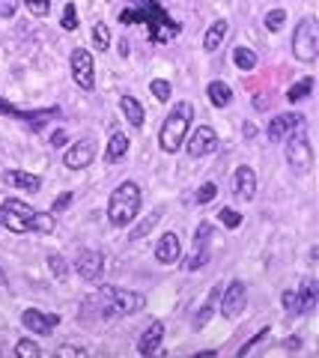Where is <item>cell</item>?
Returning a JSON list of instances; mask_svg holds the SVG:
<instances>
[{
	"mask_svg": "<svg viewBox=\"0 0 319 358\" xmlns=\"http://www.w3.org/2000/svg\"><path fill=\"white\" fill-rule=\"evenodd\" d=\"M170 0H131L119 13V24H144L149 42L164 45L182 33V21L168 9Z\"/></svg>",
	"mask_w": 319,
	"mask_h": 358,
	"instance_id": "1",
	"label": "cell"
},
{
	"mask_svg": "<svg viewBox=\"0 0 319 358\" xmlns=\"http://www.w3.org/2000/svg\"><path fill=\"white\" fill-rule=\"evenodd\" d=\"M0 224L13 233H51L54 212H36L21 197H6L0 203Z\"/></svg>",
	"mask_w": 319,
	"mask_h": 358,
	"instance_id": "2",
	"label": "cell"
},
{
	"mask_svg": "<svg viewBox=\"0 0 319 358\" xmlns=\"http://www.w3.org/2000/svg\"><path fill=\"white\" fill-rule=\"evenodd\" d=\"M90 305L98 308L102 320H114V317H131L147 308V296L135 293V289H119V287H102L98 293L90 299Z\"/></svg>",
	"mask_w": 319,
	"mask_h": 358,
	"instance_id": "3",
	"label": "cell"
},
{
	"mask_svg": "<svg viewBox=\"0 0 319 358\" xmlns=\"http://www.w3.org/2000/svg\"><path fill=\"white\" fill-rule=\"evenodd\" d=\"M140 203H144L140 185L131 182V179H123L111 192V197H107V221H111V227H117V230L131 227L140 212Z\"/></svg>",
	"mask_w": 319,
	"mask_h": 358,
	"instance_id": "4",
	"label": "cell"
},
{
	"mask_svg": "<svg viewBox=\"0 0 319 358\" xmlns=\"http://www.w3.org/2000/svg\"><path fill=\"white\" fill-rule=\"evenodd\" d=\"M191 120H194V105L191 102H176L170 108V114L164 117L161 122V131H158V147L164 152H176V150H182V143L185 138H188V131H191Z\"/></svg>",
	"mask_w": 319,
	"mask_h": 358,
	"instance_id": "5",
	"label": "cell"
},
{
	"mask_svg": "<svg viewBox=\"0 0 319 358\" xmlns=\"http://www.w3.org/2000/svg\"><path fill=\"white\" fill-rule=\"evenodd\" d=\"M283 141H287V147H283V159H287L290 171L299 173V176H307V173L313 171L316 155H313V143H311V138H307L304 126L295 129L292 134H287Z\"/></svg>",
	"mask_w": 319,
	"mask_h": 358,
	"instance_id": "6",
	"label": "cell"
},
{
	"mask_svg": "<svg viewBox=\"0 0 319 358\" xmlns=\"http://www.w3.org/2000/svg\"><path fill=\"white\" fill-rule=\"evenodd\" d=\"M292 57L299 63H313L319 57V33H316V18L304 15L292 33Z\"/></svg>",
	"mask_w": 319,
	"mask_h": 358,
	"instance_id": "7",
	"label": "cell"
},
{
	"mask_svg": "<svg viewBox=\"0 0 319 358\" xmlns=\"http://www.w3.org/2000/svg\"><path fill=\"white\" fill-rule=\"evenodd\" d=\"M248 308V284L233 278L227 287H221V296H218V313L224 320H236L242 317Z\"/></svg>",
	"mask_w": 319,
	"mask_h": 358,
	"instance_id": "8",
	"label": "cell"
},
{
	"mask_svg": "<svg viewBox=\"0 0 319 358\" xmlns=\"http://www.w3.org/2000/svg\"><path fill=\"white\" fill-rule=\"evenodd\" d=\"M69 72H72V81L81 90L96 87V63H93V54L87 48H75L69 54Z\"/></svg>",
	"mask_w": 319,
	"mask_h": 358,
	"instance_id": "9",
	"label": "cell"
},
{
	"mask_svg": "<svg viewBox=\"0 0 319 358\" xmlns=\"http://www.w3.org/2000/svg\"><path fill=\"white\" fill-rule=\"evenodd\" d=\"M96 152H98V141L96 138H81L63 152V164L69 167V171H84V167H90L96 162Z\"/></svg>",
	"mask_w": 319,
	"mask_h": 358,
	"instance_id": "10",
	"label": "cell"
},
{
	"mask_svg": "<svg viewBox=\"0 0 319 358\" xmlns=\"http://www.w3.org/2000/svg\"><path fill=\"white\" fill-rule=\"evenodd\" d=\"M218 131L212 126H200V129H194L188 138H185V152L191 155V159H203V155H212L218 150Z\"/></svg>",
	"mask_w": 319,
	"mask_h": 358,
	"instance_id": "11",
	"label": "cell"
},
{
	"mask_svg": "<svg viewBox=\"0 0 319 358\" xmlns=\"http://www.w3.org/2000/svg\"><path fill=\"white\" fill-rule=\"evenodd\" d=\"M0 114H6V117H15V120H21L24 126H30V129H42L48 120H54V117H60V108H39V110H21V108H15L13 102H3L0 99Z\"/></svg>",
	"mask_w": 319,
	"mask_h": 358,
	"instance_id": "12",
	"label": "cell"
},
{
	"mask_svg": "<svg viewBox=\"0 0 319 358\" xmlns=\"http://www.w3.org/2000/svg\"><path fill=\"white\" fill-rule=\"evenodd\" d=\"M212 224L209 221H203L200 227L194 230V248H191V254H188V260H185V268L188 272H197V268H203L206 263H209V245H212Z\"/></svg>",
	"mask_w": 319,
	"mask_h": 358,
	"instance_id": "13",
	"label": "cell"
},
{
	"mask_svg": "<svg viewBox=\"0 0 319 358\" xmlns=\"http://www.w3.org/2000/svg\"><path fill=\"white\" fill-rule=\"evenodd\" d=\"M21 326H24L30 334H51L54 329L60 326V313H48V310H39V308H27L21 313Z\"/></svg>",
	"mask_w": 319,
	"mask_h": 358,
	"instance_id": "14",
	"label": "cell"
},
{
	"mask_svg": "<svg viewBox=\"0 0 319 358\" xmlns=\"http://www.w3.org/2000/svg\"><path fill=\"white\" fill-rule=\"evenodd\" d=\"M105 272V254L102 251H81L75 257V275L81 278V281H98Z\"/></svg>",
	"mask_w": 319,
	"mask_h": 358,
	"instance_id": "15",
	"label": "cell"
},
{
	"mask_svg": "<svg viewBox=\"0 0 319 358\" xmlns=\"http://www.w3.org/2000/svg\"><path fill=\"white\" fill-rule=\"evenodd\" d=\"M304 126V114H295V110H283V114L278 117H272L269 120V126H266V134H269V141H283L287 134H292L295 129H302Z\"/></svg>",
	"mask_w": 319,
	"mask_h": 358,
	"instance_id": "16",
	"label": "cell"
},
{
	"mask_svg": "<svg viewBox=\"0 0 319 358\" xmlns=\"http://www.w3.org/2000/svg\"><path fill=\"white\" fill-rule=\"evenodd\" d=\"M156 260L161 263V266H173V263H179V257H182V242H179V236H176L173 230H168V233H161L158 236V242H156Z\"/></svg>",
	"mask_w": 319,
	"mask_h": 358,
	"instance_id": "17",
	"label": "cell"
},
{
	"mask_svg": "<svg viewBox=\"0 0 319 358\" xmlns=\"http://www.w3.org/2000/svg\"><path fill=\"white\" fill-rule=\"evenodd\" d=\"M233 194L239 200H254V194H257V173H254V167H248V164L236 167V173H233Z\"/></svg>",
	"mask_w": 319,
	"mask_h": 358,
	"instance_id": "18",
	"label": "cell"
},
{
	"mask_svg": "<svg viewBox=\"0 0 319 358\" xmlns=\"http://www.w3.org/2000/svg\"><path fill=\"white\" fill-rule=\"evenodd\" d=\"M161 341H164V322H149V326L140 331V338H138V352L140 355H158L161 352Z\"/></svg>",
	"mask_w": 319,
	"mask_h": 358,
	"instance_id": "19",
	"label": "cell"
},
{
	"mask_svg": "<svg viewBox=\"0 0 319 358\" xmlns=\"http://www.w3.org/2000/svg\"><path fill=\"white\" fill-rule=\"evenodd\" d=\"M3 179L6 185H13V188H18V192H33L36 194L39 188H42V176H36V173H27V171H15V167H9V171H3Z\"/></svg>",
	"mask_w": 319,
	"mask_h": 358,
	"instance_id": "20",
	"label": "cell"
},
{
	"mask_svg": "<svg viewBox=\"0 0 319 358\" xmlns=\"http://www.w3.org/2000/svg\"><path fill=\"white\" fill-rule=\"evenodd\" d=\"M227 30H230V24H227V18H215L212 24H209V30L203 33V51H218L224 45V36H227Z\"/></svg>",
	"mask_w": 319,
	"mask_h": 358,
	"instance_id": "21",
	"label": "cell"
},
{
	"mask_svg": "<svg viewBox=\"0 0 319 358\" xmlns=\"http://www.w3.org/2000/svg\"><path fill=\"white\" fill-rule=\"evenodd\" d=\"M119 110H123V117L131 122L135 129H144V120H147V114H144V105L138 102L135 96H119Z\"/></svg>",
	"mask_w": 319,
	"mask_h": 358,
	"instance_id": "22",
	"label": "cell"
},
{
	"mask_svg": "<svg viewBox=\"0 0 319 358\" xmlns=\"http://www.w3.org/2000/svg\"><path fill=\"white\" fill-rule=\"evenodd\" d=\"M128 155V138L123 131H114L111 134V141L105 143V162L107 164H117L119 159H126Z\"/></svg>",
	"mask_w": 319,
	"mask_h": 358,
	"instance_id": "23",
	"label": "cell"
},
{
	"mask_svg": "<svg viewBox=\"0 0 319 358\" xmlns=\"http://www.w3.org/2000/svg\"><path fill=\"white\" fill-rule=\"evenodd\" d=\"M206 96H209V102H212V108H227L233 102V87L224 81H209Z\"/></svg>",
	"mask_w": 319,
	"mask_h": 358,
	"instance_id": "24",
	"label": "cell"
},
{
	"mask_svg": "<svg viewBox=\"0 0 319 358\" xmlns=\"http://www.w3.org/2000/svg\"><path fill=\"white\" fill-rule=\"evenodd\" d=\"M218 296H221V287H212V293H209L206 299V305L194 313V329H203L209 320H212V313H215V305H218Z\"/></svg>",
	"mask_w": 319,
	"mask_h": 358,
	"instance_id": "25",
	"label": "cell"
},
{
	"mask_svg": "<svg viewBox=\"0 0 319 358\" xmlns=\"http://www.w3.org/2000/svg\"><path fill=\"white\" fill-rule=\"evenodd\" d=\"M295 289H299V296H302V308H304V313H307V310H313V308H316V301H319V284L313 281V278H304L302 287H295Z\"/></svg>",
	"mask_w": 319,
	"mask_h": 358,
	"instance_id": "26",
	"label": "cell"
},
{
	"mask_svg": "<svg viewBox=\"0 0 319 358\" xmlns=\"http://www.w3.org/2000/svg\"><path fill=\"white\" fill-rule=\"evenodd\" d=\"M233 63H236L239 72H254L257 69V51L239 45V48H233Z\"/></svg>",
	"mask_w": 319,
	"mask_h": 358,
	"instance_id": "27",
	"label": "cell"
},
{
	"mask_svg": "<svg viewBox=\"0 0 319 358\" xmlns=\"http://www.w3.org/2000/svg\"><path fill=\"white\" fill-rule=\"evenodd\" d=\"M311 93H313V78L307 75V78H302V81H295V84L287 87V102H292V105L295 102H304Z\"/></svg>",
	"mask_w": 319,
	"mask_h": 358,
	"instance_id": "28",
	"label": "cell"
},
{
	"mask_svg": "<svg viewBox=\"0 0 319 358\" xmlns=\"http://www.w3.org/2000/svg\"><path fill=\"white\" fill-rule=\"evenodd\" d=\"M281 305H283V310H287V313H292V317H302V313H304L302 296H299V289H295V287L283 289V293H281Z\"/></svg>",
	"mask_w": 319,
	"mask_h": 358,
	"instance_id": "29",
	"label": "cell"
},
{
	"mask_svg": "<svg viewBox=\"0 0 319 358\" xmlns=\"http://www.w3.org/2000/svg\"><path fill=\"white\" fill-rule=\"evenodd\" d=\"M93 48L102 51V54L111 48V27H107L105 21H96L93 24Z\"/></svg>",
	"mask_w": 319,
	"mask_h": 358,
	"instance_id": "30",
	"label": "cell"
},
{
	"mask_svg": "<svg viewBox=\"0 0 319 358\" xmlns=\"http://www.w3.org/2000/svg\"><path fill=\"white\" fill-rule=\"evenodd\" d=\"M78 24H81V21H78V6H75L72 0H69V3L63 6V15H60V27H63L66 33H72V30H78Z\"/></svg>",
	"mask_w": 319,
	"mask_h": 358,
	"instance_id": "31",
	"label": "cell"
},
{
	"mask_svg": "<svg viewBox=\"0 0 319 358\" xmlns=\"http://www.w3.org/2000/svg\"><path fill=\"white\" fill-rule=\"evenodd\" d=\"M262 24H266V30H272V33H278L283 24H287V9H269L266 13V18H262Z\"/></svg>",
	"mask_w": 319,
	"mask_h": 358,
	"instance_id": "32",
	"label": "cell"
},
{
	"mask_svg": "<svg viewBox=\"0 0 319 358\" xmlns=\"http://www.w3.org/2000/svg\"><path fill=\"white\" fill-rule=\"evenodd\" d=\"M149 93L156 96L158 102H170L173 87H170V81H164V78H152V81H149Z\"/></svg>",
	"mask_w": 319,
	"mask_h": 358,
	"instance_id": "33",
	"label": "cell"
},
{
	"mask_svg": "<svg viewBox=\"0 0 319 358\" xmlns=\"http://www.w3.org/2000/svg\"><path fill=\"white\" fill-rule=\"evenodd\" d=\"M158 218H161V215H158V212H152V215H147L144 221H140V224H138V227H135V230H128V239H135V242H138V239H144V236H147V233H149V230H152V227H156V224H158Z\"/></svg>",
	"mask_w": 319,
	"mask_h": 358,
	"instance_id": "34",
	"label": "cell"
},
{
	"mask_svg": "<svg viewBox=\"0 0 319 358\" xmlns=\"http://www.w3.org/2000/svg\"><path fill=\"white\" fill-rule=\"evenodd\" d=\"M218 224H224L227 230H236V227H242V215L233 206H224V209H218Z\"/></svg>",
	"mask_w": 319,
	"mask_h": 358,
	"instance_id": "35",
	"label": "cell"
},
{
	"mask_svg": "<svg viewBox=\"0 0 319 358\" xmlns=\"http://www.w3.org/2000/svg\"><path fill=\"white\" fill-rule=\"evenodd\" d=\"M15 355L18 358H36V355H42V350H39V343L33 338H21L15 343Z\"/></svg>",
	"mask_w": 319,
	"mask_h": 358,
	"instance_id": "36",
	"label": "cell"
},
{
	"mask_svg": "<svg viewBox=\"0 0 319 358\" xmlns=\"http://www.w3.org/2000/svg\"><path fill=\"white\" fill-rule=\"evenodd\" d=\"M21 3L33 18H45L51 13V0H21Z\"/></svg>",
	"mask_w": 319,
	"mask_h": 358,
	"instance_id": "37",
	"label": "cell"
},
{
	"mask_svg": "<svg viewBox=\"0 0 319 358\" xmlns=\"http://www.w3.org/2000/svg\"><path fill=\"white\" fill-rule=\"evenodd\" d=\"M48 272H51L54 278H60V281H63L66 272H69V266H66V260H63L60 254H48Z\"/></svg>",
	"mask_w": 319,
	"mask_h": 358,
	"instance_id": "38",
	"label": "cell"
},
{
	"mask_svg": "<svg viewBox=\"0 0 319 358\" xmlns=\"http://www.w3.org/2000/svg\"><path fill=\"white\" fill-rule=\"evenodd\" d=\"M218 197V185L215 182H203L200 188H197V194H194V200H197V203H209V200H215Z\"/></svg>",
	"mask_w": 319,
	"mask_h": 358,
	"instance_id": "39",
	"label": "cell"
},
{
	"mask_svg": "<svg viewBox=\"0 0 319 358\" xmlns=\"http://www.w3.org/2000/svg\"><path fill=\"white\" fill-rule=\"evenodd\" d=\"M269 334H272V329H260V331H257V334H254V338H251L248 343H242V346H239V355H248L251 350H254V346H260L262 341H266Z\"/></svg>",
	"mask_w": 319,
	"mask_h": 358,
	"instance_id": "40",
	"label": "cell"
},
{
	"mask_svg": "<svg viewBox=\"0 0 319 358\" xmlns=\"http://www.w3.org/2000/svg\"><path fill=\"white\" fill-rule=\"evenodd\" d=\"M18 3L21 0H0V18H13L18 13Z\"/></svg>",
	"mask_w": 319,
	"mask_h": 358,
	"instance_id": "41",
	"label": "cell"
},
{
	"mask_svg": "<svg viewBox=\"0 0 319 358\" xmlns=\"http://www.w3.org/2000/svg\"><path fill=\"white\" fill-rule=\"evenodd\" d=\"M72 197H75L72 192H63L57 200H54V203H51V212H54V215H57V212H63L66 206H69V203H72Z\"/></svg>",
	"mask_w": 319,
	"mask_h": 358,
	"instance_id": "42",
	"label": "cell"
},
{
	"mask_svg": "<svg viewBox=\"0 0 319 358\" xmlns=\"http://www.w3.org/2000/svg\"><path fill=\"white\" fill-rule=\"evenodd\" d=\"M242 134H245L248 141H254L257 138V126H254V122H245V126H242Z\"/></svg>",
	"mask_w": 319,
	"mask_h": 358,
	"instance_id": "43",
	"label": "cell"
},
{
	"mask_svg": "<svg viewBox=\"0 0 319 358\" xmlns=\"http://www.w3.org/2000/svg\"><path fill=\"white\" fill-rule=\"evenodd\" d=\"M57 355H84V350H78V346H60Z\"/></svg>",
	"mask_w": 319,
	"mask_h": 358,
	"instance_id": "44",
	"label": "cell"
},
{
	"mask_svg": "<svg viewBox=\"0 0 319 358\" xmlns=\"http://www.w3.org/2000/svg\"><path fill=\"white\" fill-rule=\"evenodd\" d=\"M63 141H66V131H54V134H51V143H54V147H63Z\"/></svg>",
	"mask_w": 319,
	"mask_h": 358,
	"instance_id": "45",
	"label": "cell"
},
{
	"mask_svg": "<svg viewBox=\"0 0 319 358\" xmlns=\"http://www.w3.org/2000/svg\"><path fill=\"white\" fill-rule=\"evenodd\" d=\"M131 48H128V39H119V57H128Z\"/></svg>",
	"mask_w": 319,
	"mask_h": 358,
	"instance_id": "46",
	"label": "cell"
}]
</instances>
